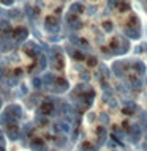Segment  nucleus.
<instances>
[{"label":"nucleus","instance_id":"nucleus-1","mask_svg":"<svg viewBox=\"0 0 147 151\" xmlns=\"http://www.w3.org/2000/svg\"><path fill=\"white\" fill-rule=\"evenodd\" d=\"M13 36H14V40H17V41H24L28 36V32H27V28L19 27V28H16V30L13 32Z\"/></svg>","mask_w":147,"mask_h":151},{"label":"nucleus","instance_id":"nucleus-2","mask_svg":"<svg viewBox=\"0 0 147 151\" xmlns=\"http://www.w3.org/2000/svg\"><path fill=\"white\" fill-rule=\"evenodd\" d=\"M125 33H127V35L130 36V38H133V40H138V38L141 36V32H139V28H136V30H135V28H127V30H125Z\"/></svg>","mask_w":147,"mask_h":151},{"label":"nucleus","instance_id":"nucleus-3","mask_svg":"<svg viewBox=\"0 0 147 151\" xmlns=\"http://www.w3.org/2000/svg\"><path fill=\"white\" fill-rule=\"evenodd\" d=\"M82 9H84V8H82V5H81V3H74L73 6H71V11H73V13H74V11L81 13V11H82Z\"/></svg>","mask_w":147,"mask_h":151},{"label":"nucleus","instance_id":"nucleus-4","mask_svg":"<svg viewBox=\"0 0 147 151\" xmlns=\"http://www.w3.org/2000/svg\"><path fill=\"white\" fill-rule=\"evenodd\" d=\"M104 30H112V24L111 22H104Z\"/></svg>","mask_w":147,"mask_h":151},{"label":"nucleus","instance_id":"nucleus-5","mask_svg":"<svg viewBox=\"0 0 147 151\" xmlns=\"http://www.w3.org/2000/svg\"><path fill=\"white\" fill-rule=\"evenodd\" d=\"M108 2H109V5H117L119 0H108Z\"/></svg>","mask_w":147,"mask_h":151},{"label":"nucleus","instance_id":"nucleus-6","mask_svg":"<svg viewBox=\"0 0 147 151\" xmlns=\"http://www.w3.org/2000/svg\"><path fill=\"white\" fill-rule=\"evenodd\" d=\"M3 5H11V0H2Z\"/></svg>","mask_w":147,"mask_h":151},{"label":"nucleus","instance_id":"nucleus-7","mask_svg":"<svg viewBox=\"0 0 147 151\" xmlns=\"http://www.w3.org/2000/svg\"><path fill=\"white\" fill-rule=\"evenodd\" d=\"M89 65H95V58H89Z\"/></svg>","mask_w":147,"mask_h":151}]
</instances>
